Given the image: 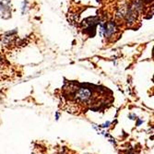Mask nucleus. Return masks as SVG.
Instances as JSON below:
<instances>
[{"instance_id": "nucleus-1", "label": "nucleus", "mask_w": 154, "mask_h": 154, "mask_svg": "<svg viewBox=\"0 0 154 154\" xmlns=\"http://www.w3.org/2000/svg\"><path fill=\"white\" fill-rule=\"evenodd\" d=\"M116 25L113 21H110L107 24L101 27V32L104 33V36L108 38L113 36L116 33Z\"/></svg>"}]
</instances>
